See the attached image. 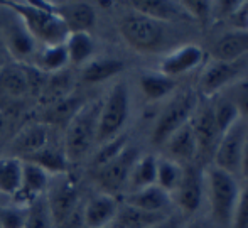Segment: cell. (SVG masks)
Segmentation results:
<instances>
[{"label":"cell","mask_w":248,"mask_h":228,"mask_svg":"<svg viewBox=\"0 0 248 228\" xmlns=\"http://www.w3.org/2000/svg\"><path fill=\"white\" fill-rule=\"evenodd\" d=\"M117 26L120 37L135 52L157 54L167 49H176L172 44L177 41V33L172 29V24L150 19L130 9L118 19Z\"/></svg>","instance_id":"obj_1"},{"label":"cell","mask_w":248,"mask_h":228,"mask_svg":"<svg viewBox=\"0 0 248 228\" xmlns=\"http://www.w3.org/2000/svg\"><path fill=\"white\" fill-rule=\"evenodd\" d=\"M204 198L215 228H230L240 193V179L213 164L204 167Z\"/></svg>","instance_id":"obj_2"},{"label":"cell","mask_w":248,"mask_h":228,"mask_svg":"<svg viewBox=\"0 0 248 228\" xmlns=\"http://www.w3.org/2000/svg\"><path fill=\"white\" fill-rule=\"evenodd\" d=\"M5 7L16 14L37 44L58 46L64 44L69 31L62 20L52 10V5L46 2H5Z\"/></svg>","instance_id":"obj_3"},{"label":"cell","mask_w":248,"mask_h":228,"mask_svg":"<svg viewBox=\"0 0 248 228\" xmlns=\"http://www.w3.org/2000/svg\"><path fill=\"white\" fill-rule=\"evenodd\" d=\"M100 110L101 100L86 101L66 124L62 150L69 164H76L85 159L96 144Z\"/></svg>","instance_id":"obj_4"},{"label":"cell","mask_w":248,"mask_h":228,"mask_svg":"<svg viewBox=\"0 0 248 228\" xmlns=\"http://www.w3.org/2000/svg\"><path fill=\"white\" fill-rule=\"evenodd\" d=\"M130 88H128L127 81L120 80L111 86L107 98L101 100L96 144L101 146V144L122 135V130L125 129L128 117H130Z\"/></svg>","instance_id":"obj_5"},{"label":"cell","mask_w":248,"mask_h":228,"mask_svg":"<svg viewBox=\"0 0 248 228\" xmlns=\"http://www.w3.org/2000/svg\"><path fill=\"white\" fill-rule=\"evenodd\" d=\"M198 103H199V98L194 91L187 90L176 95L166 105L162 114L159 115V118L154 124L152 132H150V142H152V146L162 147L164 142L174 132L179 130L183 125L189 124L194 112L198 108Z\"/></svg>","instance_id":"obj_6"},{"label":"cell","mask_w":248,"mask_h":228,"mask_svg":"<svg viewBox=\"0 0 248 228\" xmlns=\"http://www.w3.org/2000/svg\"><path fill=\"white\" fill-rule=\"evenodd\" d=\"M140 152L137 147L128 144L118 156H115L113 159H110L108 163H105L103 166L95 169V181L101 189L100 193L110 196H124V193L127 191V182L130 171L134 167L135 161L139 159Z\"/></svg>","instance_id":"obj_7"},{"label":"cell","mask_w":248,"mask_h":228,"mask_svg":"<svg viewBox=\"0 0 248 228\" xmlns=\"http://www.w3.org/2000/svg\"><path fill=\"white\" fill-rule=\"evenodd\" d=\"M46 201L51 210L56 228H61L69 222L78 212V184L71 174L54 176L46 191Z\"/></svg>","instance_id":"obj_8"},{"label":"cell","mask_w":248,"mask_h":228,"mask_svg":"<svg viewBox=\"0 0 248 228\" xmlns=\"http://www.w3.org/2000/svg\"><path fill=\"white\" fill-rule=\"evenodd\" d=\"M248 135V122L238 118L225 134L221 135L218 147L215 150L211 164L225 173L240 179V167H242V154L245 139Z\"/></svg>","instance_id":"obj_9"},{"label":"cell","mask_w":248,"mask_h":228,"mask_svg":"<svg viewBox=\"0 0 248 228\" xmlns=\"http://www.w3.org/2000/svg\"><path fill=\"white\" fill-rule=\"evenodd\" d=\"M0 41L12 63L27 65L29 61H32L37 52L36 39L17 19L16 14H12V19L0 26Z\"/></svg>","instance_id":"obj_10"},{"label":"cell","mask_w":248,"mask_h":228,"mask_svg":"<svg viewBox=\"0 0 248 228\" xmlns=\"http://www.w3.org/2000/svg\"><path fill=\"white\" fill-rule=\"evenodd\" d=\"M247 65V58L238 61H218L213 59L199 78V93L204 98H213L238 80L242 69Z\"/></svg>","instance_id":"obj_11"},{"label":"cell","mask_w":248,"mask_h":228,"mask_svg":"<svg viewBox=\"0 0 248 228\" xmlns=\"http://www.w3.org/2000/svg\"><path fill=\"white\" fill-rule=\"evenodd\" d=\"M204 169L194 164L184 166V174L181 179L179 188L172 195L174 206L179 208L183 215H194L199 212L204 199Z\"/></svg>","instance_id":"obj_12"},{"label":"cell","mask_w":248,"mask_h":228,"mask_svg":"<svg viewBox=\"0 0 248 228\" xmlns=\"http://www.w3.org/2000/svg\"><path fill=\"white\" fill-rule=\"evenodd\" d=\"M194 137L198 142V161L199 159H211L215 156V150L221 139L218 127H216L215 117H213L211 98L206 101H199L198 108L191 118Z\"/></svg>","instance_id":"obj_13"},{"label":"cell","mask_w":248,"mask_h":228,"mask_svg":"<svg viewBox=\"0 0 248 228\" xmlns=\"http://www.w3.org/2000/svg\"><path fill=\"white\" fill-rule=\"evenodd\" d=\"M204 59V51L201 46L183 44L169 51L159 63V73L167 78L177 80L179 76L187 75L199 68Z\"/></svg>","instance_id":"obj_14"},{"label":"cell","mask_w":248,"mask_h":228,"mask_svg":"<svg viewBox=\"0 0 248 228\" xmlns=\"http://www.w3.org/2000/svg\"><path fill=\"white\" fill-rule=\"evenodd\" d=\"M118 210H120V198L105 195V193L92 196L81 212L83 228L113 227Z\"/></svg>","instance_id":"obj_15"},{"label":"cell","mask_w":248,"mask_h":228,"mask_svg":"<svg viewBox=\"0 0 248 228\" xmlns=\"http://www.w3.org/2000/svg\"><path fill=\"white\" fill-rule=\"evenodd\" d=\"M164 150L162 156L167 159L174 161V163L181 164V166H187V164H194L198 161V142L194 137L193 125L186 124L176 130L169 139L164 142L160 147Z\"/></svg>","instance_id":"obj_16"},{"label":"cell","mask_w":248,"mask_h":228,"mask_svg":"<svg viewBox=\"0 0 248 228\" xmlns=\"http://www.w3.org/2000/svg\"><path fill=\"white\" fill-rule=\"evenodd\" d=\"M120 201L134 206V208L144 210L149 213H159V215H170L174 206L172 196L157 184L139 189V191L125 193Z\"/></svg>","instance_id":"obj_17"},{"label":"cell","mask_w":248,"mask_h":228,"mask_svg":"<svg viewBox=\"0 0 248 228\" xmlns=\"http://www.w3.org/2000/svg\"><path fill=\"white\" fill-rule=\"evenodd\" d=\"M54 14L62 20L66 29L71 33H90L96 24V10L85 2H69L52 5Z\"/></svg>","instance_id":"obj_18"},{"label":"cell","mask_w":248,"mask_h":228,"mask_svg":"<svg viewBox=\"0 0 248 228\" xmlns=\"http://www.w3.org/2000/svg\"><path fill=\"white\" fill-rule=\"evenodd\" d=\"M22 163H24L22 181H20L19 193H17V196L14 198V201H16L17 205L27 206L29 203H32L34 199L46 195L52 176L47 174L44 169H41L39 166L29 163V161H22Z\"/></svg>","instance_id":"obj_19"},{"label":"cell","mask_w":248,"mask_h":228,"mask_svg":"<svg viewBox=\"0 0 248 228\" xmlns=\"http://www.w3.org/2000/svg\"><path fill=\"white\" fill-rule=\"evenodd\" d=\"M49 144V129L46 124H31L24 127L12 140L14 157L27 159Z\"/></svg>","instance_id":"obj_20"},{"label":"cell","mask_w":248,"mask_h":228,"mask_svg":"<svg viewBox=\"0 0 248 228\" xmlns=\"http://www.w3.org/2000/svg\"><path fill=\"white\" fill-rule=\"evenodd\" d=\"M213 59L218 61H238L248 56V29H235L223 34L211 48Z\"/></svg>","instance_id":"obj_21"},{"label":"cell","mask_w":248,"mask_h":228,"mask_svg":"<svg viewBox=\"0 0 248 228\" xmlns=\"http://www.w3.org/2000/svg\"><path fill=\"white\" fill-rule=\"evenodd\" d=\"M130 3V9L139 14L150 17V19L160 20L166 24H174L177 20L189 19L187 14L183 10L179 2H166V0H134ZM191 20V19H189Z\"/></svg>","instance_id":"obj_22"},{"label":"cell","mask_w":248,"mask_h":228,"mask_svg":"<svg viewBox=\"0 0 248 228\" xmlns=\"http://www.w3.org/2000/svg\"><path fill=\"white\" fill-rule=\"evenodd\" d=\"M31 93L27 65L10 61L0 71V95L9 100H22Z\"/></svg>","instance_id":"obj_23"},{"label":"cell","mask_w":248,"mask_h":228,"mask_svg":"<svg viewBox=\"0 0 248 228\" xmlns=\"http://www.w3.org/2000/svg\"><path fill=\"white\" fill-rule=\"evenodd\" d=\"M125 68V63L118 58H93L83 66L81 80L86 85H96L118 76Z\"/></svg>","instance_id":"obj_24"},{"label":"cell","mask_w":248,"mask_h":228,"mask_svg":"<svg viewBox=\"0 0 248 228\" xmlns=\"http://www.w3.org/2000/svg\"><path fill=\"white\" fill-rule=\"evenodd\" d=\"M155 179H157V156L155 154H140L130 171V176H128V182H127V191L125 193L139 191V189L154 186L155 184Z\"/></svg>","instance_id":"obj_25"},{"label":"cell","mask_w":248,"mask_h":228,"mask_svg":"<svg viewBox=\"0 0 248 228\" xmlns=\"http://www.w3.org/2000/svg\"><path fill=\"white\" fill-rule=\"evenodd\" d=\"M69 65L68 51L64 44L58 46H44L34 56L32 66L43 71L44 75H58L64 71L66 66Z\"/></svg>","instance_id":"obj_26"},{"label":"cell","mask_w":248,"mask_h":228,"mask_svg":"<svg viewBox=\"0 0 248 228\" xmlns=\"http://www.w3.org/2000/svg\"><path fill=\"white\" fill-rule=\"evenodd\" d=\"M24 161H29V163L36 164V166H39L41 169H44L47 174H51V176L68 174L69 166H71V164L68 163V159H66L62 147L61 149H56V147L49 146V144H47L44 149L37 150L36 154H32V156H29Z\"/></svg>","instance_id":"obj_27"},{"label":"cell","mask_w":248,"mask_h":228,"mask_svg":"<svg viewBox=\"0 0 248 228\" xmlns=\"http://www.w3.org/2000/svg\"><path fill=\"white\" fill-rule=\"evenodd\" d=\"M176 85V80L167 78V76H164L159 71L144 73L139 78V88H140L142 95L145 97V100L149 101H159L162 98L169 97L170 93H174Z\"/></svg>","instance_id":"obj_28"},{"label":"cell","mask_w":248,"mask_h":228,"mask_svg":"<svg viewBox=\"0 0 248 228\" xmlns=\"http://www.w3.org/2000/svg\"><path fill=\"white\" fill-rule=\"evenodd\" d=\"M22 166L24 163L19 157H0V196H17L22 181Z\"/></svg>","instance_id":"obj_29"},{"label":"cell","mask_w":248,"mask_h":228,"mask_svg":"<svg viewBox=\"0 0 248 228\" xmlns=\"http://www.w3.org/2000/svg\"><path fill=\"white\" fill-rule=\"evenodd\" d=\"M64 46L68 51L69 65L73 66H85L95 54V39L90 33H71Z\"/></svg>","instance_id":"obj_30"},{"label":"cell","mask_w":248,"mask_h":228,"mask_svg":"<svg viewBox=\"0 0 248 228\" xmlns=\"http://www.w3.org/2000/svg\"><path fill=\"white\" fill-rule=\"evenodd\" d=\"M167 215H159V213H149L144 210L134 208L130 205H125L120 201V210H118L115 227L118 228H150L162 222Z\"/></svg>","instance_id":"obj_31"},{"label":"cell","mask_w":248,"mask_h":228,"mask_svg":"<svg viewBox=\"0 0 248 228\" xmlns=\"http://www.w3.org/2000/svg\"><path fill=\"white\" fill-rule=\"evenodd\" d=\"M183 174H184V166H181V164L174 163V161L167 159V157H164V156H157L155 184L159 186V188H162L166 193H169L170 196L179 188Z\"/></svg>","instance_id":"obj_32"},{"label":"cell","mask_w":248,"mask_h":228,"mask_svg":"<svg viewBox=\"0 0 248 228\" xmlns=\"http://www.w3.org/2000/svg\"><path fill=\"white\" fill-rule=\"evenodd\" d=\"M211 107H213V117H215L216 127H218L219 134H225L233 124H235L240 117L238 108L233 103L232 97L228 93H218V98L211 100Z\"/></svg>","instance_id":"obj_33"},{"label":"cell","mask_w":248,"mask_h":228,"mask_svg":"<svg viewBox=\"0 0 248 228\" xmlns=\"http://www.w3.org/2000/svg\"><path fill=\"white\" fill-rule=\"evenodd\" d=\"M24 228H56L51 210L46 201V195L34 199L32 203L27 205L26 225H24Z\"/></svg>","instance_id":"obj_34"},{"label":"cell","mask_w":248,"mask_h":228,"mask_svg":"<svg viewBox=\"0 0 248 228\" xmlns=\"http://www.w3.org/2000/svg\"><path fill=\"white\" fill-rule=\"evenodd\" d=\"M127 146H128V137L125 134H122V135L115 137V139L108 140V142L101 144L98 152L95 154V159H93V166H95V169L100 166H103V164L108 163L110 159H113L115 156H118V154H120Z\"/></svg>","instance_id":"obj_35"},{"label":"cell","mask_w":248,"mask_h":228,"mask_svg":"<svg viewBox=\"0 0 248 228\" xmlns=\"http://www.w3.org/2000/svg\"><path fill=\"white\" fill-rule=\"evenodd\" d=\"M27 206L14 205L0 208V228H24L26 225Z\"/></svg>","instance_id":"obj_36"},{"label":"cell","mask_w":248,"mask_h":228,"mask_svg":"<svg viewBox=\"0 0 248 228\" xmlns=\"http://www.w3.org/2000/svg\"><path fill=\"white\" fill-rule=\"evenodd\" d=\"M225 91L232 97L233 103L236 105L240 117L248 122V80L247 78H238Z\"/></svg>","instance_id":"obj_37"},{"label":"cell","mask_w":248,"mask_h":228,"mask_svg":"<svg viewBox=\"0 0 248 228\" xmlns=\"http://www.w3.org/2000/svg\"><path fill=\"white\" fill-rule=\"evenodd\" d=\"M230 228H248V179L242 181L235 215Z\"/></svg>","instance_id":"obj_38"},{"label":"cell","mask_w":248,"mask_h":228,"mask_svg":"<svg viewBox=\"0 0 248 228\" xmlns=\"http://www.w3.org/2000/svg\"><path fill=\"white\" fill-rule=\"evenodd\" d=\"M179 3L191 20H198V22H201V24H206L213 16V3L211 2L186 0V2H179Z\"/></svg>","instance_id":"obj_39"},{"label":"cell","mask_w":248,"mask_h":228,"mask_svg":"<svg viewBox=\"0 0 248 228\" xmlns=\"http://www.w3.org/2000/svg\"><path fill=\"white\" fill-rule=\"evenodd\" d=\"M186 225H187L186 215H183V213H170L162 222H159L157 225L150 228H184Z\"/></svg>","instance_id":"obj_40"},{"label":"cell","mask_w":248,"mask_h":228,"mask_svg":"<svg viewBox=\"0 0 248 228\" xmlns=\"http://www.w3.org/2000/svg\"><path fill=\"white\" fill-rule=\"evenodd\" d=\"M240 179H242V181L248 179V135H247V139H245V146H243L242 167H240Z\"/></svg>","instance_id":"obj_41"},{"label":"cell","mask_w":248,"mask_h":228,"mask_svg":"<svg viewBox=\"0 0 248 228\" xmlns=\"http://www.w3.org/2000/svg\"><path fill=\"white\" fill-rule=\"evenodd\" d=\"M9 63H10V58H9V54H7L5 48H3L2 41H0V71H2Z\"/></svg>","instance_id":"obj_42"},{"label":"cell","mask_w":248,"mask_h":228,"mask_svg":"<svg viewBox=\"0 0 248 228\" xmlns=\"http://www.w3.org/2000/svg\"><path fill=\"white\" fill-rule=\"evenodd\" d=\"M5 129H7V118H5V115L2 114V110H0V134H3Z\"/></svg>","instance_id":"obj_43"},{"label":"cell","mask_w":248,"mask_h":228,"mask_svg":"<svg viewBox=\"0 0 248 228\" xmlns=\"http://www.w3.org/2000/svg\"><path fill=\"white\" fill-rule=\"evenodd\" d=\"M184 228H202L201 223H198V222H191V223H187Z\"/></svg>","instance_id":"obj_44"}]
</instances>
